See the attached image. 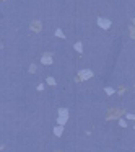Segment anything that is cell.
<instances>
[{
  "instance_id": "5b68a950",
  "label": "cell",
  "mask_w": 135,
  "mask_h": 152,
  "mask_svg": "<svg viewBox=\"0 0 135 152\" xmlns=\"http://www.w3.org/2000/svg\"><path fill=\"white\" fill-rule=\"evenodd\" d=\"M42 62H44V64H51V62H52V61H51V56H44V57H42Z\"/></svg>"
},
{
  "instance_id": "8992f818",
  "label": "cell",
  "mask_w": 135,
  "mask_h": 152,
  "mask_svg": "<svg viewBox=\"0 0 135 152\" xmlns=\"http://www.w3.org/2000/svg\"><path fill=\"white\" fill-rule=\"evenodd\" d=\"M75 49H77L78 52H81V49H83V46H81V43H77V44H75Z\"/></svg>"
},
{
  "instance_id": "277c9868",
  "label": "cell",
  "mask_w": 135,
  "mask_h": 152,
  "mask_svg": "<svg viewBox=\"0 0 135 152\" xmlns=\"http://www.w3.org/2000/svg\"><path fill=\"white\" fill-rule=\"evenodd\" d=\"M54 133H55V136H60V134H62V126L59 124V126H57V128L54 129Z\"/></svg>"
},
{
  "instance_id": "52a82bcc",
  "label": "cell",
  "mask_w": 135,
  "mask_h": 152,
  "mask_svg": "<svg viewBox=\"0 0 135 152\" xmlns=\"http://www.w3.org/2000/svg\"><path fill=\"white\" fill-rule=\"evenodd\" d=\"M47 83H51V85H54V83H55V80H54L52 77H47Z\"/></svg>"
},
{
  "instance_id": "ba28073f",
  "label": "cell",
  "mask_w": 135,
  "mask_h": 152,
  "mask_svg": "<svg viewBox=\"0 0 135 152\" xmlns=\"http://www.w3.org/2000/svg\"><path fill=\"white\" fill-rule=\"evenodd\" d=\"M106 93H107V95H112V93H114V90H112L111 87H107V88H106Z\"/></svg>"
},
{
  "instance_id": "9c48e42d",
  "label": "cell",
  "mask_w": 135,
  "mask_h": 152,
  "mask_svg": "<svg viewBox=\"0 0 135 152\" xmlns=\"http://www.w3.org/2000/svg\"><path fill=\"white\" fill-rule=\"evenodd\" d=\"M55 35H57V36H60V38H64V33H62L60 30H57V31H55Z\"/></svg>"
},
{
  "instance_id": "6da1fadb",
  "label": "cell",
  "mask_w": 135,
  "mask_h": 152,
  "mask_svg": "<svg viewBox=\"0 0 135 152\" xmlns=\"http://www.w3.org/2000/svg\"><path fill=\"white\" fill-rule=\"evenodd\" d=\"M59 114H60V118H59L57 121H59V124L62 126V124L65 123V119H67V110H65V108H60V110H59Z\"/></svg>"
},
{
  "instance_id": "3957f363",
  "label": "cell",
  "mask_w": 135,
  "mask_h": 152,
  "mask_svg": "<svg viewBox=\"0 0 135 152\" xmlns=\"http://www.w3.org/2000/svg\"><path fill=\"white\" fill-rule=\"evenodd\" d=\"M93 75V72H91V70H81V72H80V77H81V78H83V80H86V78H90V77Z\"/></svg>"
},
{
  "instance_id": "7a4b0ae2",
  "label": "cell",
  "mask_w": 135,
  "mask_h": 152,
  "mask_svg": "<svg viewBox=\"0 0 135 152\" xmlns=\"http://www.w3.org/2000/svg\"><path fill=\"white\" fill-rule=\"evenodd\" d=\"M98 25H99V26H101L102 30H107V28H109V26H111V21H109V20H106V18H98Z\"/></svg>"
}]
</instances>
